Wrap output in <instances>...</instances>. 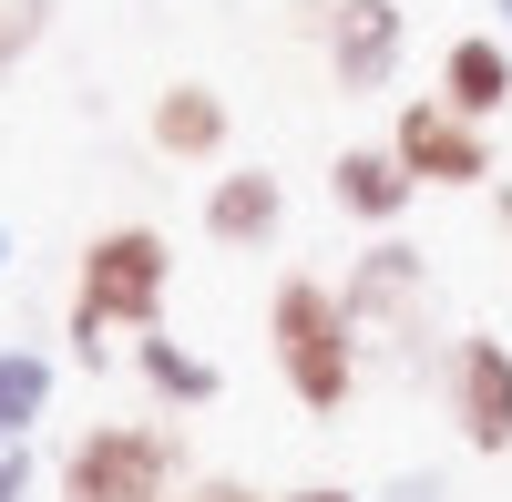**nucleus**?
<instances>
[{"label": "nucleus", "instance_id": "f257e3e1", "mask_svg": "<svg viewBox=\"0 0 512 502\" xmlns=\"http://www.w3.org/2000/svg\"><path fill=\"white\" fill-rule=\"evenodd\" d=\"M267 339H277V380H287V400L308 410V421H338V410L359 400L369 349H359V328H349V308H338L328 277H277Z\"/></svg>", "mask_w": 512, "mask_h": 502}, {"label": "nucleus", "instance_id": "f03ea898", "mask_svg": "<svg viewBox=\"0 0 512 502\" xmlns=\"http://www.w3.org/2000/svg\"><path fill=\"white\" fill-rule=\"evenodd\" d=\"M164 298H175V246L154 226H103L82 246V277H72V328L62 339L82 359H103L113 328H164Z\"/></svg>", "mask_w": 512, "mask_h": 502}, {"label": "nucleus", "instance_id": "7ed1b4c3", "mask_svg": "<svg viewBox=\"0 0 512 502\" xmlns=\"http://www.w3.org/2000/svg\"><path fill=\"white\" fill-rule=\"evenodd\" d=\"M338 308H349V328H359L369 359L410 369L420 349H431V267H420V246H400V236L359 246V267L338 277Z\"/></svg>", "mask_w": 512, "mask_h": 502}, {"label": "nucleus", "instance_id": "20e7f679", "mask_svg": "<svg viewBox=\"0 0 512 502\" xmlns=\"http://www.w3.org/2000/svg\"><path fill=\"white\" fill-rule=\"evenodd\" d=\"M185 472V441L164 421H93L72 451H62V502H164Z\"/></svg>", "mask_w": 512, "mask_h": 502}, {"label": "nucleus", "instance_id": "39448f33", "mask_svg": "<svg viewBox=\"0 0 512 502\" xmlns=\"http://www.w3.org/2000/svg\"><path fill=\"white\" fill-rule=\"evenodd\" d=\"M390 154L410 164V185H492V123L451 113L441 93L400 103V123H390Z\"/></svg>", "mask_w": 512, "mask_h": 502}, {"label": "nucleus", "instance_id": "423d86ee", "mask_svg": "<svg viewBox=\"0 0 512 502\" xmlns=\"http://www.w3.org/2000/svg\"><path fill=\"white\" fill-rule=\"evenodd\" d=\"M451 431H461V451H482V462L512 451V349L492 328L451 339Z\"/></svg>", "mask_w": 512, "mask_h": 502}, {"label": "nucleus", "instance_id": "0eeeda50", "mask_svg": "<svg viewBox=\"0 0 512 502\" xmlns=\"http://www.w3.org/2000/svg\"><path fill=\"white\" fill-rule=\"evenodd\" d=\"M318 41H328V82H338V93H379V82L400 72L410 11H400V0H328Z\"/></svg>", "mask_w": 512, "mask_h": 502}, {"label": "nucleus", "instance_id": "6e6552de", "mask_svg": "<svg viewBox=\"0 0 512 502\" xmlns=\"http://www.w3.org/2000/svg\"><path fill=\"white\" fill-rule=\"evenodd\" d=\"M328 195H338V216H359V226H379V236H390L400 216H410V164L390 154V144H349V154H338L328 164Z\"/></svg>", "mask_w": 512, "mask_h": 502}, {"label": "nucleus", "instance_id": "1a4fd4ad", "mask_svg": "<svg viewBox=\"0 0 512 502\" xmlns=\"http://www.w3.org/2000/svg\"><path fill=\"white\" fill-rule=\"evenodd\" d=\"M277 226H287V185L256 164V175H216L205 185V236L216 246H236V257H256V246H277Z\"/></svg>", "mask_w": 512, "mask_h": 502}, {"label": "nucleus", "instance_id": "9d476101", "mask_svg": "<svg viewBox=\"0 0 512 502\" xmlns=\"http://www.w3.org/2000/svg\"><path fill=\"white\" fill-rule=\"evenodd\" d=\"M144 134H154V154H175V164H216L226 154V93H216V82H164L154 113H144Z\"/></svg>", "mask_w": 512, "mask_h": 502}, {"label": "nucleus", "instance_id": "9b49d317", "mask_svg": "<svg viewBox=\"0 0 512 502\" xmlns=\"http://www.w3.org/2000/svg\"><path fill=\"white\" fill-rule=\"evenodd\" d=\"M441 103L472 113V123L512 113V41H502V31H461L451 52H441Z\"/></svg>", "mask_w": 512, "mask_h": 502}, {"label": "nucleus", "instance_id": "f8f14e48", "mask_svg": "<svg viewBox=\"0 0 512 502\" xmlns=\"http://www.w3.org/2000/svg\"><path fill=\"white\" fill-rule=\"evenodd\" d=\"M134 369H144L164 400H185V410H205V400L226 390V380H216V359H195V349H175V339H154V328L134 339Z\"/></svg>", "mask_w": 512, "mask_h": 502}, {"label": "nucleus", "instance_id": "ddd939ff", "mask_svg": "<svg viewBox=\"0 0 512 502\" xmlns=\"http://www.w3.org/2000/svg\"><path fill=\"white\" fill-rule=\"evenodd\" d=\"M52 410V359L41 349H0V441H21Z\"/></svg>", "mask_w": 512, "mask_h": 502}, {"label": "nucleus", "instance_id": "4468645a", "mask_svg": "<svg viewBox=\"0 0 512 502\" xmlns=\"http://www.w3.org/2000/svg\"><path fill=\"white\" fill-rule=\"evenodd\" d=\"M41 31H52V0H0V62H21Z\"/></svg>", "mask_w": 512, "mask_h": 502}, {"label": "nucleus", "instance_id": "2eb2a0df", "mask_svg": "<svg viewBox=\"0 0 512 502\" xmlns=\"http://www.w3.org/2000/svg\"><path fill=\"white\" fill-rule=\"evenodd\" d=\"M185 502H267V492L236 482V472H205V482H185Z\"/></svg>", "mask_w": 512, "mask_h": 502}, {"label": "nucleus", "instance_id": "dca6fc26", "mask_svg": "<svg viewBox=\"0 0 512 502\" xmlns=\"http://www.w3.org/2000/svg\"><path fill=\"white\" fill-rule=\"evenodd\" d=\"M0 502H31V451L0 441Z\"/></svg>", "mask_w": 512, "mask_h": 502}, {"label": "nucleus", "instance_id": "f3484780", "mask_svg": "<svg viewBox=\"0 0 512 502\" xmlns=\"http://www.w3.org/2000/svg\"><path fill=\"white\" fill-rule=\"evenodd\" d=\"M277 502H359L349 482H297V492H277Z\"/></svg>", "mask_w": 512, "mask_h": 502}, {"label": "nucleus", "instance_id": "a211bd4d", "mask_svg": "<svg viewBox=\"0 0 512 502\" xmlns=\"http://www.w3.org/2000/svg\"><path fill=\"white\" fill-rule=\"evenodd\" d=\"M492 216H502V226H512V185H502V195H492Z\"/></svg>", "mask_w": 512, "mask_h": 502}, {"label": "nucleus", "instance_id": "6ab92c4d", "mask_svg": "<svg viewBox=\"0 0 512 502\" xmlns=\"http://www.w3.org/2000/svg\"><path fill=\"white\" fill-rule=\"evenodd\" d=\"M0 267H11V226H0Z\"/></svg>", "mask_w": 512, "mask_h": 502}, {"label": "nucleus", "instance_id": "aec40b11", "mask_svg": "<svg viewBox=\"0 0 512 502\" xmlns=\"http://www.w3.org/2000/svg\"><path fill=\"white\" fill-rule=\"evenodd\" d=\"M492 11H502V21H512V0H492Z\"/></svg>", "mask_w": 512, "mask_h": 502}]
</instances>
